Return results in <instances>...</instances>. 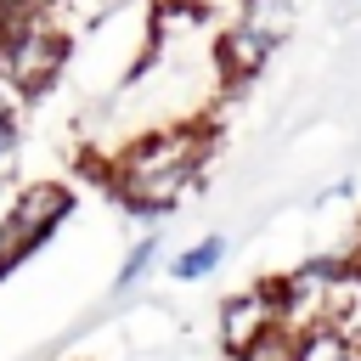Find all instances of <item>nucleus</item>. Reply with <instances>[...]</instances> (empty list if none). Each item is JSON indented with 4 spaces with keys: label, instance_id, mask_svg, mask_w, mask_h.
Segmentation results:
<instances>
[{
    "label": "nucleus",
    "instance_id": "1",
    "mask_svg": "<svg viewBox=\"0 0 361 361\" xmlns=\"http://www.w3.org/2000/svg\"><path fill=\"white\" fill-rule=\"evenodd\" d=\"M209 124H169V130H152V135H135L113 169H107V186L113 197L130 209V214H169L180 209V197L203 180L209 169Z\"/></svg>",
    "mask_w": 361,
    "mask_h": 361
},
{
    "label": "nucleus",
    "instance_id": "2",
    "mask_svg": "<svg viewBox=\"0 0 361 361\" xmlns=\"http://www.w3.org/2000/svg\"><path fill=\"white\" fill-rule=\"evenodd\" d=\"M68 68V28L51 11H6L0 6V73L28 102L56 85Z\"/></svg>",
    "mask_w": 361,
    "mask_h": 361
},
{
    "label": "nucleus",
    "instance_id": "3",
    "mask_svg": "<svg viewBox=\"0 0 361 361\" xmlns=\"http://www.w3.org/2000/svg\"><path fill=\"white\" fill-rule=\"evenodd\" d=\"M73 214V186H56V180H39V186H23L6 209H0V282L28 265Z\"/></svg>",
    "mask_w": 361,
    "mask_h": 361
},
{
    "label": "nucleus",
    "instance_id": "4",
    "mask_svg": "<svg viewBox=\"0 0 361 361\" xmlns=\"http://www.w3.org/2000/svg\"><path fill=\"white\" fill-rule=\"evenodd\" d=\"M282 316V299H276V282H254L243 293H231L220 305V350L226 355H243L259 333H271Z\"/></svg>",
    "mask_w": 361,
    "mask_h": 361
},
{
    "label": "nucleus",
    "instance_id": "5",
    "mask_svg": "<svg viewBox=\"0 0 361 361\" xmlns=\"http://www.w3.org/2000/svg\"><path fill=\"white\" fill-rule=\"evenodd\" d=\"M231 23L248 28L259 45L276 51V45H288V34H293V23H299V6H293V0H237Z\"/></svg>",
    "mask_w": 361,
    "mask_h": 361
},
{
    "label": "nucleus",
    "instance_id": "6",
    "mask_svg": "<svg viewBox=\"0 0 361 361\" xmlns=\"http://www.w3.org/2000/svg\"><path fill=\"white\" fill-rule=\"evenodd\" d=\"M158 259H164V237H158V231H141V237L124 248L118 271H113V293H130V288H141V282L158 271Z\"/></svg>",
    "mask_w": 361,
    "mask_h": 361
},
{
    "label": "nucleus",
    "instance_id": "7",
    "mask_svg": "<svg viewBox=\"0 0 361 361\" xmlns=\"http://www.w3.org/2000/svg\"><path fill=\"white\" fill-rule=\"evenodd\" d=\"M220 265H226V237L209 231V237L186 243V248L169 259V276H175V282H203V276H214Z\"/></svg>",
    "mask_w": 361,
    "mask_h": 361
},
{
    "label": "nucleus",
    "instance_id": "8",
    "mask_svg": "<svg viewBox=\"0 0 361 361\" xmlns=\"http://www.w3.org/2000/svg\"><path fill=\"white\" fill-rule=\"evenodd\" d=\"M299 361H361V344L350 333H338L333 322L299 333Z\"/></svg>",
    "mask_w": 361,
    "mask_h": 361
},
{
    "label": "nucleus",
    "instance_id": "9",
    "mask_svg": "<svg viewBox=\"0 0 361 361\" xmlns=\"http://www.w3.org/2000/svg\"><path fill=\"white\" fill-rule=\"evenodd\" d=\"M17 147H23V96L0 73V175L17 164Z\"/></svg>",
    "mask_w": 361,
    "mask_h": 361
},
{
    "label": "nucleus",
    "instance_id": "10",
    "mask_svg": "<svg viewBox=\"0 0 361 361\" xmlns=\"http://www.w3.org/2000/svg\"><path fill=\"white\" fill-rule=\"evenodd\" d=\"M231 361H299V333H288L282 322L271 327V333H259L243 355H231Z\"/></svg>",
    "mask_w": 361,
    "mask_h": 361
}]
</instances>
